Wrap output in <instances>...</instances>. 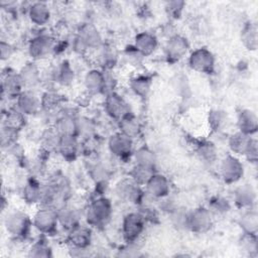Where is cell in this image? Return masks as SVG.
<instances>
[{
    "label": "cell",
    "instance_id": "obj_20",
    "mask_svg": "<svg viewBox=\"0 0 258 258\" xmlns=\"http://www.w3.org/2000/svg\"><path fill=\"white\" fill-rule=\"evenodd\" d=\"M251 138L242 132H239L232 136L230 140V146L233 151L239 154H245Z\"/></svg>",
    "mask_w": 258,
    "mask_h": 258
},
{
    "label": "cell",
    "instance_id": "obj_5",
    "mask_svg": "<svg viewBox=\"0 0 258 258\" xmlns=\"http://www.w3.org/2000/svg\"><path fill=\"white\" fill-rule=\"evenodd\" d=\"M212 224L211 214L206 209H198L187 217V226L196 232H204Z\"/></svg>",
    "mask_w": 258,
    "mask_h": 258
},
{
    "label": "cell",
    "instance_id": "obj_8",
    "mask_svg": "<svg viewBox=\"0 0 258 258\" xmlns=\"http://www.w3.org/2000/svg\"><path fill=\"white\" fill-rule=\"evenodd\" d=\"M131 146V138L122 132L114 134L109 141V147L111 151L119 156H124L130 153Z\"/></svg>",
    "mask_w": 258,
    "mask_h": 258
},
{
    "label": "cell",
    "instance_id": "obj_26",
    "mask_svg": "<svg viewBox=\"0 0 258 258\" xmlns=\"http://www.w3.org/2000/svg\"><path fill=\"white\" fill-rule=\"evenodd\" d=\"M119 187H120L119 194L123 198H126L130 201H136L138 199L140 191H139V188L135 181L134 182H122L121 184H119Z\"/></svg>",
    "mask_w": 258,
    "mask_h": 258
},
{
    "label": "cell",
    "instance_id": "obj_4",
    "mask_svg": "<svg viewBox=\"0 0 258 258\" xmlns=\"http://www.w3.org/2000/svg\"><path fill=\"white\" fill-rule=\"evenodd\" d=\"M111 214V204L106 199H99L93 203L88 212V220L97 224L104 222Z\"/></svg>",
    "mask_w": 258,
    "mask_h": 258
},
{
    "label": "cell",
    "instance_id": "obj_19",
    "mask_svg": "<svg viewBox=\"0 0 258 258\" xmlns=\"http://www.w3.org/2000/svg\"><path fill=\"white\" fill-rule=\"evenodd\" d=\"M87 88L92 92H100L105 85L104 76L98 71H92L86 76L85 80Z\"/></svg>",
    "mask_w": 258,
    "mask_h": 258
},
{
    "label": "cell",
    "instance_id": "obj_9",
    "mask_svg": "<svg viewBox=\"0 0 258 258\" xmlns=\"http://www.w3.org/2000/svg\"><path fill=\"white\" fill-rule=\"evenodd\" d=\"M147 191L156 198L164 197L169 191V184L167 179L160 174H153L146 182Z\"/></svg>",
    "mask_w": 258,
    "mask_h": 258
},
{
    "label": "cell",
    "instance_id": "obj_6",
    "mask_svg": "<svg viewBox=\"0 0 258 258\" xmlns=\"http://www.w3.org/2000/svg\"><path fill=\"white\" fill-rule=\"evenodd\" d=\"M58 220L57 214L50 209H42L34 217L35 227L42 232H50L54 229Z\"/></svg>",
    "mask_w": 258,
    "mask_h": 258
},
{
    "label": "cell",
    "instance_id": "obj_31",
    "mask_svg": "<svg viewBox=\"0 0 258 258\" xmlns=\"http://www.w3.org/2000/svg\"><path fill=\"white\" fill-rule=\"evenodd\" d=\"M75 130H76V125L72 119L62 118L61 120H59L57 132L61 133V136L62 135H73Z\"/></svg>",
    "mask_w": 258,
    "mask_h": 258
},
{
    "label": "cell",
    "instance_id": "obj_3",
    "mask_svg": "<svg viewBox=\"0 0 258 258\" xmlns=\"http://www.w3.org/2000/svg\"><path fill=\"white\" fill-rule=\"evenodd\" d=\"M143 217L132 213L127 215L123 221V233L128 241L135 240L143 230Z\"/></svg>",
    "mask_w": 258,
    "mask_h": 258
},
{
    "label": "cell",
    "instance_id": "obj_11",
    "mask_svg": "<svg viewBox=\"0 0 258 258\" xmlns=\"http://www.w3.org/2000/svg\"><path fill=\"white\" fill-rule=\"evenodd\" d=\"M240 131L246 135H251L257 131V116L251 110H243L238 119Z\"/></svg>",
    "mask_w": 258,
    "mask_h": 258
},
{
    "label": "cell",
    "instance_id": "obj_12",
    "mask_svg": "<svg viewBox=\"0 0 258 258\" xmlns=\"http://www.w3.org/2000/svg\"><path fill=\"white\" fill-rule=\"evenodd\" d=\"M186 39L180 36H173L167 44V55L173 59H179L187 50Z\"/></svg>",
    "mask_w": 258,
    "mask_h": 258
},
{
    "label": "cell",
    "instance_id": "obj_18",
    "mask_svg": "<svg viewBox=\"0 0 258 258\" xmlns=\"http://www.w3.org/2000/svg\"><path fill=\"white\" fill-rule=\"evenodd\" d=\"M29 16L32 22L36 24H44L49 18V9L46 4L42 2L34 3L29 11Z\"/></svg>",
    "mask_w": 258,
    "mask_h": 258
},
{
    "label": "cell",
    "instance_id": "obj_21",
    "mask_svg": "<svg viewBox=\"0 0 258 258\" xmlns=\"http://www.w3.org/2000/svg\"><path fill=\"white\" fill-rule=\"evenodd\" d=\"M242 40L249 49H256L257 47V26L254 23L248 24L242 33Z\"/></svg>",
    "mask_w": 258,
    "mask_h": 258
},
{
    "label": "cell",
    "instance_id": "obj_14",
    "mask_svg": "<svg viewBox=\"0 0 258 258\" xmlns=\"http://www.w3.org/2000/svg\"><path fill=\"white\" fill-rule=\"evenodd\" d=\"M18 104H19V108L23 113L33 114L37 111L40 105V102L34 94L30 92H24L20 94Z\"/></svg>",
    "mask_w": 258,
    "mask_h": 258
},
{
    "label": "cell",
    "instance_id": "obj_24",
    "mask_svg": "<svg viewBox=\"0 0 258 258\" xmlns=\"http://www.w3.org/2000/svg\"><path fill=\"white\" fill-rule=\"evenodd\" d=\"M120 127L122 129V133L129 136L130 138L136 136L139 132V125L137 121L129 115H126L121 119Z\"/></svg>",
    "mask_w": 258,
    "mask_h": 258
},
{
    "label": "cell",
    "instance_id": "obj_10",
    "mask_svg": "<svg viewBox=\"0 0 258 258\" xmlns=\"http://www.w3.org/2000/svg\"><path fill=\"white\" fill-rule=\"evenodd\" d=\"M107 112L114 118H123L128 115L125 102L116 94H111L106 100Z\"/></svg>",
    "mask_w": 258,
    "mask_h": 258
},
{
    "label": "cell",
    "instance_id": "obj_23",
    "mask_svg": "<svg viewBox=\"0 0 258 258\" xmlns=\"http://www.w3.org/2000/svg\"><path fill=\"white\" fill-rule=\"evenodd\" d=\"M135 158L137 161V165L153 169V166L155 163V157H154V154L148 148L146 147L140 148L136 152Z\"/></svg>",
    "mask_w": 258,
    "mask_h": 258
},
{
    "label": "cell",
    "instance_id": "obj_13",
    "mask_svg": "<svg viewBox=\"0 0 258 258\" xmlns=\"http://www.w3.org/2000/svg\"><path fill=\"white\" fill-rule=\"evenodd\" d=\"M52 47V39L48 36H38L30 43V53L34 57H40L46 54Z\"/></svg>",
    "mask_w": 258,
    "mask_h": 258
},
{
    "label": "cell",
    "instance_id": "obj_7",
    "mask_svg": "<svg viewBox=\"0 0 258 258\" xmlns=\"http://www.w3.org/2000/svg\"><path fill=\"white\" fill-rule=\"evenodd\" d=\"M5 225L10 233L14 235H21L22 233H25L28 226V220L24 214L20 212H13L7 215Z\"/></svg>",
    "mask_w": 258,
    "mask_h": 258
},
{
    "label": "cell",
    "instance_id": "obj_28",
    "mask_svg": "<svg viewBox=\"0 0 258 258\" xmlns=\"http://www.w3.org/2000/svg\"><path fill=\"white\" fill-rule=\"evenodd\" d=\"M20 78H21L23 84L34 85L35 83H37V80H38V71L32 64L26 66L22 70V74H21Z\"/></svg>",
    "mask_w": 258,
    "mask_h": 258
},
{
    "label": "cell",
    "instance_id": "obj_17",
    "mask_svg": "<svg viewBox=\"0 0 258 258\" xmlns=\"http://www.w3.org/2000/svg\"><path fill=\"white\" fill-rule=\"evenodd\" d=\"M256 198L255 190L250 184H244L236 190L235 200L241 207H251Z\"/></svg>",
    "mask_w": 258,
    "mask_h": 258
},
{
    "label": "cell",
    "instance_id": "obj_16",
    "mask_svg": "<svg viewBox=\"0 0 258 258\" xmlns=\"http://www.w3.org/2000/svg\"><path fill=\"white\" fill-rule=\"evenodd\" d=\"M90 238H91V232L86 227H83V226L73 227L72 233L70 235V239L75 246L79 248L86 247L90 243Z\"/></svg>",
    "mask_w": 258,
    "mask_h": 258
},
{
    "label": "cell",
    "instance_id": "obj_34",
    "mask_svg": "<svg viewBox=\"0 0 258 258\" xmlns=\"http://www.w3.org/2000/svg\"><path fill=\"white\" fill-rule=\"evenodd\" d=\"M22 121H23V117L21 116V114L19 112H12L7 117L8 129L13 130V129L19 128L23 123Z\"/></svg>",
    "mask_w": 258,
    "mask_h": 258
},
{
    "label": "cell",
    "instance_id": "obj_15",
    "mask_svg": "<svg viewBox=\"0 0 258 258\" xmlns=\"http://www.w3.org/2000/svg\"><path fill=\"white\" fill-rule=\"evenodd\" d=\"M135 44L138 51H140L143 54H149L155 49L157 41L152 34L142 32L136 36Z\"/></svg>",
    "mask_w": 258,
    "mask_h": 258
},
{
    "label": "cell",
    "instance_id": "obj_33",
    "mask_svg": "<svg viewBox=\"0 0 258 258\" xmlns=\"http://www.w3.org/2000/svg\"><path fill=\"white\" fill-rule=\"evenodd\" d=\"M41 198V191L35 184H28L25 188V199L29 203H35Z\"/></svg>",
    "mask_w": 258,
    "mask_h": 258
},
{
    "label": "cell",
    "instance_id": "obj_25",
    "mask_svg": "<svg viewBox=\"0 0 258 258\" xmlns=\"http://www.w3.org/2000/svg\"><path fill=\"white\" fill-rule=\"evenodd\" d=\"M257 214L255 212H247L246 214L241 217V227L245 230L246 234H254L256 233L257 230Z\"/></svg>",
    "mask_w": 258,
    "mask_h": 258
},
{
    "label": "cell",
    "instance_id": "obj_1",
    "mask_svg": "<svg viewBox=\"0 0 258 258\" xmlns=\"http://www.w3.org/2000/svg\"><path fill=\"white\" fill-rule=\"evenodd\" d=\"M189 66L198 72L210 73L214 68V56L208 49L199 48L190 54Z\"/></svg>",
    "mask_w": 258,
    "mask_h": 258
},
{
    "label": "cell",
    "instance_id": "obj_30",
    "mask_svg": "<svg viewBox=\"0 0 258 258\" xmlns=\"http://www.w3.org/2000/svg\"><path fill=\"white\" fill-rule=\"evenodd\" d=\"M23 84L20 76L16 77V76H8L7 79L4 82V87L5 90H7L8 94H16L20 91L21 85Z\"/></svg>",
    "mask_w": 258,
    "mask_h": 258
},
{
    "label": "cell",
    "instance_id": "obj_35",
    "mask_svg": "<svg viewBox=\"0 0 258 258\" xmlns=\"http://www.w3.org/2000/svg\"><path fill=\"white\" fill-rule=\"evenodd\" d=\"M245 155H247L250 160H253V161L256 160V158H257V142H256V140H254V139L250 140L247 150L245 152Z\"/></svg>",
    "mask_w": 258,
    "mask_h": 258
},
{
    "label": "cell",
    "instance_id": "obj_2",
    "mask_svg": "<svg viewBox=\"0 0 258 258\" xmlns=\"http://www.w3.org/2000/svg\"><path fill=\"white\" fill-rule=\"evenodd\" d=\"M221 173L225 181L235 182L243 175V164L234 156H227L221 164Z\"/></svg>",
    "mask_w": 258,
    "mask_h": 258
},
{
    "label": "cell",
    "instance_id": "obj_22",
    "mask_svg": "<svg viewBox=\"0 0 258 258\" xmlns=\"http://www.w3.org/2000/svg\"><path fill=\"white\" fill-rule=\"evenodd\" d=\"M58 148L63 156H73L77 150V142L73 135H62L59 139Z\"/></svg>",
    "mask_w": 258,
    "mask_h": 258
},
{
    "label": "cell",
    "instance_id": "obj_32",
    "mask_svg": "<svg viewBox=\"0 0 258 258\" xmlns=\"http://www.w3.org/2000/svg\"><path fill=\"white\" fill-rule=\"evenodd\" d=\"M82 34V41L88 45H97L100 41V36L96 30L93 28H87L83 31Z\"/></svg>",
    "mask_w": 258,
    "mask_h": 258
},
{
    "label": "cell",
    "instance_id": "obj_29",
    "mask_svg": "<svg viewBox=\"0 0 258 258\" xmlns=\"http://www.w3.org/2000/svg\"><path fill=\"white\" fill-rule=\"evenodd\" d=\"M132 90L139 96L145 97L150 89V82L146 78H137L132 82Z\"/></svg>",
    "mask_w": 258,
    "mask_h": 258
},
{
    "label": "cell",
    "instance_id": "obj_27",
    "mask_svg": "<svg viewBox=\"0 0 258 258\" xmlns=\"http://www.w3.org/2000/svg\"><path fill=\"white\" fill-rule=\"evenodd\" d=\"M133 179L136 183H145L149 180V178L153 175L152 168L144 167L137 165L133 170Z\"/></svg>",
    "mask_w": 258,
    "mask_h": 258
}]
</instances>
